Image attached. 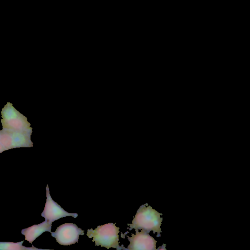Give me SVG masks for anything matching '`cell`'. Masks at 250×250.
I'll list each match as a JSON object with an SVG mask.
<instances>
[{
  "label": "cell",
  "instance_id": "6da1fadb",
  "mask_svg": "<svg viewBox=\"0 0 250 250\" xmlns=\"http://www.w3.org/2000/svg\"><path fill=\"white\" fill-rule=\"evenodd\" d=\"M146 204L140 206L132 223L127 224L130 227L127 229L129 230L134 229L136 231L143 229L148 233L152 231L153 233H157V237L161 236V225L163 221L161 215L162 214L153 209L150 206H146Z\"/></svg>",
  "mask_w": 250,
  "mask_h": 250
},
{
  "label": "cell",
  "instance_id": "7a4b0ae2",
  "mask_svg": "<svg viewBox=\"0 0 250 250\" xmlns=\"http://www.w3.org/2000/svg\"><path fill=\"white\" fill-rule=\"evenodd\" d=\"M119 227L116 226V223H109L98 226L95 229H88L86 235L89 238H93L95 246H101L107 249L114 248L118 250H127L124 245H119Z\"/></svg>",
  "mask_w": 250,
  "mask_h": 250
},
{
  "label": "cell",
  "instance_id": "3957f363",
  "mask_svg": "<svg viewBox=\"0 0 250 250\" xmlns=\"http://www.w3.org/2000/svg\"><path fill=\"white\" fill-rule=\"evenodd\" d=\"M51 235L60 245L68 246L78 243L79 236L84 231L73 223H65L58 227Z\"/></svg>",
  "mask_w": 250,
  "mask_h": 250
},
{
  "label": "cell",
  "instance_id": "277c9868",
  "mask_svg": "<svg viewBox=\"0 0 250 250\" xmlns=\"http://www.w3.org/2000/svg\"><path fill=\"white\" fill-rule=\"evenodd\" d=\"M46 201L44 209L41 214L42 216L45 218V220L52 223L66 216H72L75 218L78 216V214L76 213H69L64 210L52 199L48 185L46 186Z\"/></svg>",
  "mask_w": 250,
  "mask_h": 250
},
{
  "label": "cell",
  "instance_id": "5b68a950",
  "mask_svg": "<svg viewBox=\"0 0 250 250\" xmlns=\"http://www.w3.org/2000/svg\"><path fill=\"white\" fill-rule=\"evenodd\" d=\"M141 232L136 231L135 234L132 233L131 236H127L130 242L128 246V250H155L156 243L154 238L149 233L141 229Z\"/></svg>",
  "mask_w": 250,
  "mask_h": 250
},
{
  "label": "cell",
  "instance_id": "8992f818",
  "mask_svg": "<svg viewBox=\"0 0 250 250\" xmlns=\"http://www.w3.org/2000/svg\"><path fill=\"white\" fill-rule=\"evenodd\" d=\"M51 227L52 223L45 220L39 224L34 225L29 228L22 229L21 233L25 236V240L32 244L43 232L45 231L51 232Z\"/></svg>",
  "mask_w": 250,
  "mask_h": 250
},
{
  "label": "cell",
  "instance_id": "52a82bcc",
  "mask_svg": "<svg viewBox=\"0 0 250 250\" xmlns=\"http://www.w3.org/2000/svg\"><path fill=\"white\" fill-rule=\"evenodd\" d=\"M13 109V107L12 106V108L9 109V111L7 109L4 111V114L3 115L4 120V124L6 125V126L8 125L11 128H15V130L27 131L22 128L25 127L24 126L28 123L22 122V121L24 120L20 118V116H18L16 114L17 111L14 109V111Z\"/></svg>",
  "mask_w": 250,
  "mask_h": 250
},
{
  "label": "cell",
  "instance_id": "ba28073f",
  "mask_svg": "<svg viewBox=\"0 0 250 250\" xmlns=\"http://www.w3.org/2000/svg\"><path fill=\"white\" fill-rule=\"evenodd\" d=\"M23 241L19 242H0V250H42L35 248L33 245L32 247H26L22 246Z\"/></svg>",
  "mask_w": 250,
  "mask_h": 250
},
{
  "label": "cell",
  "instance_id": "9c48e42d",
  "mask_svg": "<svg viewBox=\"0 0 250 250\" xmlns=\"http://www.w3.org/2000/svg\"><path fill=\"white\" fill-rule=\"evenodd\" d=\"M6 150L1 142H0V153Z\"/></svg>",
  "mask_w": 250,
  "mask_h": 250
}]
</instances>
